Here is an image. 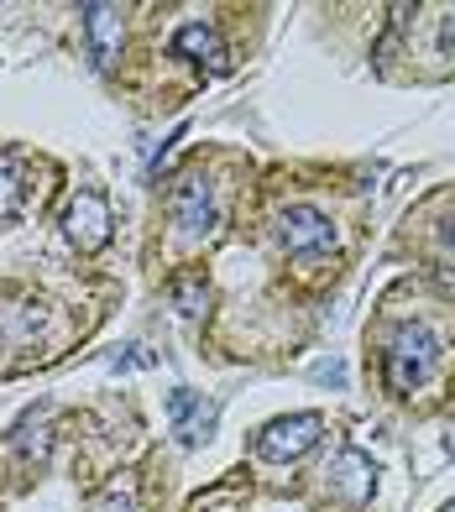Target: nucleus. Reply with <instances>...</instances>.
Returning a JSON list of instances; mask_svg holds the SVG:
<instances>
[{
  "label": "nucleus",
  "mask_w": 455,
  "mask_h": 512,
  "mask_svg": "<svg viewBox=\"0 0 455 512\" xmlns=\"http://www.w3.org/2000/svg\"><path fill=\"white\" fill-rule=\"evenodd\" d=\"M325 418L320 413H293V418H272V424L257 434V455L262 460H299L304 450L320 445Z\"/></svg>",
  "instance_id": "1"
},
{
  "label": "nucleus",
  "mask_w": 455,
  "mask_h": 512,
  "mask_svg": "<svg viewBox=\"0 0 455 512\" xmlns=\"http://www.w3.org/2000/svg\"><path fill=\"white\" fill-rule=\"evenodd\" d=\"M440 356V340L424 330V324H403V330L393 335V351H388V382L393 387H414L424 382V371L435 366Z\"/></svg>",
  "instance_id": "2"
},
{
  "label": "nucleus",
  "mask_w": 455,
  "mask_h": 512,
  "mask_svg": "<svg viewBox=\"0 0 455 512\" xmlns=\"http://www.w3.org/2000/svg\"><path fill=\"white\" fill-rule=\"evenodd\" d=\"M278 241H283L288 256H320V251L335 246V225L314 204H293L288 215L278 220Z\"/></svg>",
  "instance_id": "3"
},
{
  "label": "nucleus",
  "mask_w": 455,
  "mask_h": 512,
  "mask_svg": "<svg viewBox=\"0 0 455 512\" xmlns=\"http://www.w3.org/2000/svg\"><path fill=\"white\" fill-rule=\"evenodd\" d=\"M63 236L79 251H100L110 241V204L100 194H74V204L63 209Z\"/></svg>",
  "instance_id": "4"
},
{
  "label": "nucleus",
  "mask_w": 455,
  "mask_h": 512,
  "mask_svg": "<svg viewBox=\"0 0 455 512\" xmlns=\"http://www.w3.org/2000/svg\"><path fill=\"white\" fill-rule=\"evenodd\" d=\"M173 220H178L184 236H210V225H215V194H210V183H204L199 173H189L173 189Z\"/></svg>",
  "instance_id": "5"
},
{
  "label": "nucleus",
  "mask_w": 455,
  "mask_h": 512,
  "mask_svg": "<svg viewBox=\"0 0 455 512\" xmlns=\"http://www.w3.org/2000/svg\"><path fill=\"white\" fill-rule=\"evenodd\" d=\"M330 486H335V492L346 497L351 507L372 502V492H377V465H372V455H361V450H340V460L330 465Z\"/></svg>",
  "instance_id": "6"
},
{
  "label": "nucleus",
  "mask_w": 455,
  "mask_h": 512,
  "mask_svg": "<svg viewBox=\"0 0 455 512\" xmlns=\"http://www.w3.org/2000/svg\"><path fill=\"white\" fill-rule=\"evenodd\" d=\"M79 16H84V32H89V48H95V63L110 68V63H116V48H121V6L89 0Z\"/></svg>",
  "instance_id": "7"
},
{
  "label": "nucleus",
  "mask_w": 455,
  "mask_h": 512,
  "mask_svg": "<svg viewBox=\"0 0 455 512\" xmlns=\"http://www.w3.org/2000/svg\"><path fill=\"white\" fill-rule=\"evenodd\" d=\"M173 48L184 53V58H194L199 68H210V74H231V53H225L220 32H215V27H204V21H194V27L178 32V37H173Z\"/></svg>",
  "instance_id": "8"
},
{
  "label": "nucleus",
  "mask_w": 455,
  "mask_h": 512,
  "mask_svg": "<svg viewBox=\"0 0 455 512\" xmlns=\"http://www.w3.org/2000/svg\"><path fill=\"white\" fill-rule=\"evenodd\" d=\"M16 215H21V162L0 157V220H16Z\"/></svg>",
  "instance_id": "9"
},
{
  "label": "nucleus",
  "mask_w": 455,
  "mask_h": 512,
  "mask_svg": "<svg viewBox=\"0 0 455 512\" xmlns=\"http://www.w3.org/2000/svg\"><path fill=\"white\" fill-rule=\"evenodd\" d=\"M173 298H178V309H184V314H204V283H199V277H178Z\"/></svg>",
  "instance_id": "10"
},
{
  "label": "nucleus",
  "mask_w": 455,
  "mask_h": 512,
  "mask_svg": "<svg viewBox=\"0 0 455 512\" xmlns=\"http://www.w3.org/2000/svg\"><path fill=\"white\" fill-rule=\"evenodd\" d=\"M16 445H21V455H27V460H42V455H48V429H21Z\"/></svg>",
  "instance_id": "11"
},
{
  "label": "nucleus",
  "mask_w": 455,
  "mask_h": 512,
  "mask_svg": "<svg viewBox=\"0 0 455 512\" xmlns=\"http://www.w3.org/2000/svg\"><path fill=\"white\" fill-rule=\"evenodd\" d=\"M100 512H136L131 492H121V486H110V492L100 497Z\"/></svg>",
  "instance_id": "12"
},
{
  "label": "nucleus",
  "mask_w": 455,
  "mask_h": 512,
  "mask_svg": "<svg viewBox=\"0 0 455 512\" xmlns=\"http://www.w3.org/2000/svg\"><path fill=\"white\" fill-rule=\"evenodd\" d=\"M450 241H455V220H450Z\"/></svg>",
  "instance_id": "13"
},
{
  "label": "nucleus",
  "mask_w": 455,
  "mask_h": 512,
  "mask_svg": "<svg viewBox=\"0 0 455 512\" xmlns=\"http://www.w3.org/2000/svg\"><path fill=\"white\" fill-rule=\"evenodd\" d=\"M445 512H455V502H450V507H445Z\"/></svg>",
  "instance_id": "14"
}]
</instances>
